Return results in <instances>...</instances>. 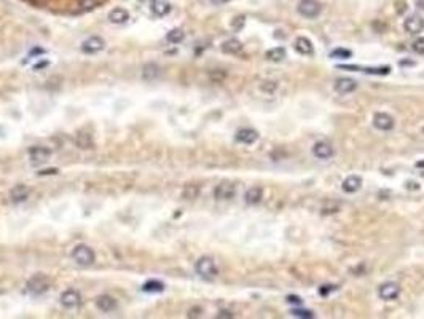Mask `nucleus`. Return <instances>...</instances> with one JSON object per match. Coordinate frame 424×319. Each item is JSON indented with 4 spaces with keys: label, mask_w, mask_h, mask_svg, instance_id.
Returning a JSON list of instances; mask_svg holds the SVG:
<instances>
[{
    "label": "nucleus",
    "mask_w": 424,
    "mask_h": 319,
    "mask_svg": "<svg viewBox=\"0 0 424 319\" xmlns=\"http://www.w3.org/2000/svg\"><path fill=\"white\" fill-rule=\"evenodd\" d=\"M356 70H362L365 74H373V75H388L391 72V67L389 66L386 67H357L356 66Z\"/></svg>",
    "instance_id": "30"
},
{
    "label": "nucleus",
    "mask_w": 424,
    "mask_h": 319,
    "mask_svg": "<svg viewBox=\"0 0 424 319\" xmlns=\"http://www.w3.org/2000/svg\"><path fill=\"white\" fill-rule=\"evenodd\" d=\"M403 29H405V32H408V34L412 35H416L420 34V32L424 29V19L423 16L420 15H410L405 21H403Z\"/></svg>",
    "instance_id": "7"
},
{
    "label": "nucleus",
    "mask_w": 424,
    "mask_h": 319,
    "mask_svg": "<svg viewBox=\"0 0 424 319\" xmlns=\"http://www.w3.org/2000/svg\"><path fill=\"white\" fill-rule=\"evenodd\" d=\"M72 259H74L79 265L88 266V265H93V264H94L96 254H94V251H93V249L89 247V246H86V244H79V246L74 247Z\"/></svg>",
    "instance_id": "3"
},
{
    "label": "nucleus",
    "mask_w": 424,
    "mask_h": 319,
    "mask_svg": "<svg viewBox=\"0 0 424 319\" xmlns=\"http://www.w3.org/2000/svg\"><path fill=\"white\" fill-rule=\"evenodd\" d=\"M57 169H47V171H42L40 174H56Z\"/></svg>",
    "instance_id": "42"
},
{
    "label": "nucleus",
    "mask_w": 424,
    "mask_h": 319,
    "mask_svg": "<svg viewBox=\"0 0 424 319\" xmlns=\"http://www.w3.org/2000/svg\"><path fill=\"white\" fill-rule=\"evenodd\" d=\"M423 134H424V128H423Z\"/></svg>",
    "instance_id": "44"
},
{
    "label": "nucleus",
    "mask_w": 424,
    "mask_h": 319,
    "mask_svg": "<svg viewBox=\"0 0 424 319\" xmlns=\"http://www.w3.org/2000/svg\"><path fill=\"white\" fill-rule=\"evenodd\" d=\"M416 168H424V161H423V160H421V161L416 163Z\"/></svg>",
    "instance_id": "43"
},
{
    "label": "nucleus",
    "mask_w": 424,
    "mask_h": 319,
    "mask_svg": "<svg viewBox=\"0 0 424 319\" xmlns=\"http://www.w3.org/2000/svg\"><path fill=\"white\" fill-rule=\"evenodd\" d=\"M203 315V308H200V306H195V308H191L188 311V318H200Z\"/></svg>",
    "instance_id": "40"
},
{
    "label": "nucleus",
    "mask_w": 424,
    "mask_h": 319,
    "mask_svg": "<svg viewBox=\"0 0 424 319\" xmlns=\"http://www.w3.org/2000/svg\"><path fill=\"white\" fill-rule=\"evenodd\" d=\"M211 2L214 5H223V3H227L228 0H211Z\"/></svg>",
    "instance_id": "41"
},
{
    "label": "nucleus",
    "mask_w": 424,
    "mask_h": 319,
    "mask_svg": "<svg viewBox=\"0 0 424 319\" xmlns=\"http://www.w3.org/2000/svg\"><path fill=\"white\" fill-rule=\"evenodd\" d=\"M236 190H235V185L230 184V182H222L218 184L215 190H214V196L215 200H222V201H227V200H231V198L235 196Z\"/></svg>",
    "instance_id": "10"
},
{
    "label": "nucleus",
    "mask_w": 424,
    "mask_h": 319,
    "mask_svg": "<svg viewBox=\"0 0 424 319\" xmlns=\"http://www.w3.org/2000/svg\"><path fill=\"white\" fill-rule=\"evenodd\" d=\"M399 293H400V287L397 283H393V281L384 283L378 287V297L381 300H394L399 297Z\"/></svg>",
    "instance_id": "5"
},
{
    "label": "nucleus",
    "mask_w": 424,
    "mask_h": 319,
    "mask_svg": "<svg viewBox=\"0 0 424 319\" xmlns=\"http://www.w3.org/2000/svg\"><path fill=\"white\" fill-rule=\"evenodd\" d=\"M412 48H413V51H415V53H418V54H424V37L416 38V40L412 43Z\"/></svg>",
    "instance_id": "34"
},
{
    "label": "nucleus",
    "mask_w": 424,
    "mask_h": 319,
    "mask_svg": "<svg viewBox=\"0 0 424 319\" xmlns=\"http://www.w3.org/2000/svg\"><path fill=\"white\" fill-rule=\"evenodd\" d=\"M265 56H266V59L271 62H281V61H284V57H286V48H282V47L271 48L266 51Z\"/></svg>",
    "instance_id": "25"
},
{
    "label": "nucleus",
    "mask_w": 424,
    "mask_h": 319,
    "mask_svg": "<svg viewBox=\"0 0 424 319\" xmlns=\"http://www.w3.org/2000/svg\"><path fill=\"white\" fill-rule=\"evenodd\" d=\"M351 56H352V51L346 50V48H337V50L330 51L332 59H349Z\"/></svg>",
    "instance_id": "31"
},
{
    "label": "nucleus",
    "mask_w": 424,
    "mask_h": 319,
    "mask_svg": "<svg viewBox=\"0 0 424 319\" xmlns=\"http://www.w3.org/2000/svg\"><path fill=\"white\" fill-rule=\"evenodd\" d=\"M333 88H335V91L340 94H349L357 89V81L352 79H338L335 81V85H333Z\"/></svg>",
    "instance_id": "16"
},
{
    "label": "nucleus",
    "mask_w": 424,
    "mask_h": 319,
    "mask_svg": "<svg viewBox=\"0 0 424 319\" xmlns=\"http://www.w3.org/2000/svg\"><path fill=\"white\" fill-rule=\"evenodd\" d=\"M185 38V32L182 29H172L168 32V35H166V40H168L169 43L172 45H179L182 43Z\"/></svg>",
    "instance_id": "26"
},
{
    "label": "nucleus",
    "mask_w": 424,
    "mask_h": 319,
    "mask_svg": "<svg viewBox=\"0 0 424 319\" xmlns=\"http://www.w3.org/2000/svg\"><path fill=\"white\" fill-rule=\"evenodd\" d=\"M337 291V286H320L319 287V293L320 295H329L330 292Z\"/></svg>",
    "instance_id": "37"
},
{
    "label": "nucleus",
    "mask_w": 424,
    "mask_h": 319,
    "mask_svg": "<svg viewBox=\"0 0 424 319\" xmlns=\"http://www.w3.org/2000/svg\"><path fill=\"white\" fill-rule=\"evenodd\" d=\"M98 3H99V0H81L80 6H81V10H91Z\"/></svg>",
    "instance_id": "36"
},
{
    "label": "nucleus",
    "mask_w": 424,
    "mask_h": 319,
    "mask_svg": "<svg viewBox=\"0 0 424 319\" xmlns=\"http://www.w3.org/2000/svg\"><path fill=\"white\" fill-rule=\"evenodd\" d=\"M217 318L218 319H231V318H235V315H233V311H230V310H220L217 313Z\"/></svg>",
    "instance_id": "38"
},
{
    "label": "nucleus",
    "mask_w": 424,
    "mask_h": 319,
    "mask_svg": "<svg viewBox=\"0 0 424 319\" xmlns=\"http://www.w3.org/2000/svg\"><path fill=\"white\" fill-rule=\"evenodd\" d=\"M75 144H77V147H79V149H81V150L93 149V147H94L93 134H91V133H86V131H80V133L75 136Z\"/></svg>",
    "instance_id": "18"
},
{
    "label": "nucleus",
    "mask_w": 424,
    "mask_h": 319,
    "mask_svg": "<svg viewBox=\"0 0 424 319\" xmlns=\"http://www.w3.org/2000/svg\"><path fill=\"white\" fill-rule=\"evenodd\" d=\"M338 211H340V203H337V201H325L322 206H320V214L322 215L337 214Z\"/></svg>",
    "instance_id": "28"
},
{
    "label": "nucleus",
    "mask_w": 424,
    "mask_h": 319,
    "mask_svg": "<svg viewBox=\"0 0 424 319\" xmlns=\"http://www.w3.org/2000/svg\"><path fill=\"white\" fill-rule=\"evenodd\" d=\"M293 48L297 53H300L301 56H311L314 54V45L310 38L306 37H297L293 42Z\"/></svg>",
    "instance_id": "12"
},
{
    "label": "nucleus",
    "mask_w": 424,
    "mask_h": 319,
    "mask_svg": "<svg viewBox=\"0 0 424 319\" xmlns=\"http://www.w3.org/2000/svg\"><path fill=\"white\" fill-rule=\"evenodd\" d=\"M209 79H211L212 81H215V83H220V81H223L225 79H227V72H225V70H222V69L211 70V72H209Z\"/></svg>",
    "instance_id": "33"
},
{
    "label": "nucleus",
    "mask_w": 424,
    "mask_h": 319,
    "mask_svg": "<svg viewBox=\"0 0 424 319\" xmlns=\"http://www.w3.org/2000/svg\"><path fill=\"white\" fill-rule=\"evenodd\" d=\"M263 198V188L262 187H250L246 195H244V200H246L247 204H250V206H255V204H259L262 201Z\"/></svg>",
    "instance_id": "22"
},
{
    "label": "nucleus",
    "mask_w": 424,
    "mask_h": 319,
    "mask_svg": "<svg viewBox=\"0 0 424 319\" xmlns=\"http://www.w3.org/2000/svg\"><path fill=\"white\" fill-rule=\"evenodd\" d=\"M108 19L113 23V24H123L126 23L128 19H130V13H128L125 8H120V6H117V8H113L108 11Z\"/></svg>",
    "instance_id": "23"
},
{
    "label": "nucleus",
    "mask_w": 424,
    "mask_h": 319,
    "mask_svg": "<svg viewBox=\"0 0 424 319\" xmlns=\"http://www.w3.org/2000/svg\"><path fill=\"white\" fill-rule=\"evenodd\" d=\"M333 153H335V150H333L332 144L325 142V140H319V142L313 145V155L318 160H330Z\"/></svg>",
    "instance_id": "8"
},
{
    "label": "nucleus",
    "mask_w": 424,
    "mask_h": 319,
    "mask_svg": "<svg viewBox=\"0 0 424 319\" xmlns=\"http://www.w3.org/2000/svg\"><path fill=\"white\" fill-rule=\"evenodd\" d=\"M396 121L386 112H378L373 115V126L380 131H391L394 128Z\"/></svg>",
    "instance_id": "6"
},
{
    "label": "nucleus",
    "mask_w": 424,
    "mask_h": 319,
    "mask_svg": "<svg viewBox=\"0 0 424 319\" xmlns=\"http://www.w3.org/2000/svg\"><path fill=\"white\" fill-rule=\"evenodd\" d=\"M106 47V42H104V38H101V37H89V38H86L85 42L81 43V50L85 51V53H89V54H93V53H98V51H101L102 48Z\"/></svg>",
    "instance_id": "15"
},
{
    "label": "nucleus",
    "mask_w": 424,
    "mask_h": 319,
    "mask_svg": "<svg viewBox=\"0 0 424 319\" xmlns=\"http://www.w3.org/2000/svg\"><path fill=\"white\" fill-rule=\"evenodd\" d=\"M244 24H246V16H236L233 21H231V27L235 30H241Z\"/></svg>",
    "instance_id": "35"
},
{
    "label": "nucleus",
    "mask_w": 424,
    "mask_h": 319,
    "mask_svg": "<svg viewBox=\"0 0 424 319\" xmlns=\"http://www.w3.org/2000/svg\"><path fill=\"white\" fill-rule=\"evenodd\" d=\"M96 305H98V308L101 311L110 313L117 308V300L110 295H101V297H98V300H96Z\"/></svg>",
    "instance_id": "20"
},
{
    "label": "nucleus",
    "mask_w": 424,
    "mask_h": 319,
    "mask_svg": "<svg viewBox=\"0 0 424 319\" xmlns=\"http://www.w3.org/2000/svg\"><path fill=\"white\" fill-rule=\"evenodd\" d=\"M236 140L239 144H244V145H252L254 142H257L259 140V133H257L255 130H252V128H242V130H239L236 133Z\"/></svg>",
    "instance_id": "11"
},
{
    "label": "nucleus",
    "mask_w": 424,
    "mask_h": 319,
    "mask_svg": "<svg viewBox=\"0 0 424 319\" xmlns=\"http://www.w3.org/2000/svg\"><path fill=\"white\" fill-rule=\"evenodd\" d=\"M297 11L306 19H314L320 15L322 11V5L318 0H300L297 5Z\"/></svg>",
    "instance_id": "4"
},
{
    "label": "nucleus",
    "mask_w": 424,
    "mask_h": 319,
    "mask_svg": "<svg viewBox=\"0 0 424 319\" xmlns=\"http://www.w3.org/2000/svg\"><path fill=\"white\" fill-rule=\"evenodd\" d=\"M222 51L225 54H238L242 51V43L238 38H228L222 43Z\"/></svg>",
    "instance_id": "21"
},
{
    "label": "nucleus",
    "mask_w": 424,
    "mask_h": 319,
    "mask_svg": "<svg viewBox=\"0 0 424 319\" xmlns=\"http://www.w3.org/2000/svg\"><path fill=\"white\" fill-rule=\"evenodd\" d=\"M51 286V281L50 278L47 276V274L43 273H37L34 274L32 278H29L27 284H26V287H27V291L30 293H34V295H40V293H45Z\"/></svg>",
    "instance_id": "1"
},
{
    "label": "nucleus",
    "mask_w": 424,
    "mask_h": 319,
    "mask_svg": "<svg viewBox=\"0 0 424 319\" xmlns=\"http://www.w3.org/2000/svg\"><path fill=\"white\" fill-rule=\"evenodd\" d=\"M140 75H142V80H145V81L157 80L158 75H159L158 64H155V62H147L145 66L142 67V72H140Z\"/></svg>",
    "instance_id": "19"
},
{
    "label": "nucleus",
    "mask_w": 424,
    "mask_h": 319,
    "mask_svg": "<svg viewBox=\"0 0 424 319\" xmlns=\"http://www.w3.org/2000/svg\"><path fill=\"white\" fill-rule=\"evenodd\" d=\"M195 270L196 273L200 274L201 278L204 279H212L217 276V266H215V262L212 257H208V255H204V257H200L198 259V262L195 264Z\"/></svg>",
    "instance_id": "2"
},
{
    "label": "nucleus",
    "mask_w": 424,
    "mask_h": 319,
    "mask_svg": "<svg viewBox=\"0 0 424 319\" xmlns=\"http://www.w3.org/2000/svg\"><path fill=\"white\" fill-rule=\"evenodd\" d=\"M198 195H200V187H198V185L188 184L184 187V191H182L184 200H195V198H198Z\"/></svg>",
    "instance_id": "27"
},
{
    "label": "nucleus",
    "mask_w": 424,
    "mask_h": 319,
    "mask_svg": "<svg viewBox=\"0 0 424 319\" xmlns=\"http://www.w3.org/2000/svg\"><path fill=\"white\" fill-rule=\"evenodd\" d=\"M361 187H362V179L354 174L348 176L342 184V188L344 193H356V191L361 190Z\"/></svg>",
    "instance_id": "17"
},
{
    "label": "nucleus",
    "mask_w": 424,
    "mask_h": 319,
    "mask_svg": "<svg viewBox=\"0 0 424 319\" xmlns=\"http://www.w3.org/2000/svg\"><path fill=\"white\" fill-rule=\"evenodd\" d=\"M171 8H172L171 3L166 2V0H155V2H153V5H152L153 15L158 16V18H163V16H166V15H169Z\"/></svg>",
    "instance_id": "24"
},
{
    "label": "nucleus",
    "mask_w": 424,
    "mask_h": 319,
    "mask_svg": "<svg viewBox=\"0 0 424 319\" xmlns=\"http://www.w3.org/2000/svg\"><path fill=\"white\" fill-rule=\"evenodd\" d=\"M29 193H30V190H29L27 185L18 184V185H15V187L10 190V200H11V203H15V204L24 203L29 198Z\"/></svg>",
    "instance_id": "14"
},
{
    "label": "nucleus",
    "mask_w": 424,
    "mask_h": 319,
    "mask_svg": "<svg viewBox=\"0 0 424 319\" xmlns=\"http://www.w3.org/2000/svg\"><path fill=\"white\" fill-rule=\"evenodd\" d=\"M291 315L293 318H300V319H311V318H314V313L311 310H305V308H293V310H291Z\"/></svg>",
    "instance_id": "32"
},
{
    "label": "nucleus",
    "mask_w": 424,
    "mask_h": 319,
    "mask_svg": "<svg viewBox=\"0 0 424 319\" xmlns=\"http://www.w3.org/2000/svg\"><path fill=\"white\" fill-rule=\"evenodd\" d=\"M286 302H287V303H291V305H297V306H300L301 303H303V300H301L298 295H287Z\"/></svg>",
    "instance_id": "39"
},
{
    "label": "nucleus",
    "mask_w": 424,
    "mask_h": 319,
    "mask_svg": "<svg viewBox=\"0 0 424 319\" xmlns=\"http://www.w3.org/2000/svg\"><path fill=\"white\" fill-rule=\"evenodd\" d=\"M50 157H51V150L43 145H35L29 149V158L34 163H45V161H48Z\"/></svg>",
    "instance_id": "13"
},
{
    "label": "nucleus",
    "mask_w": 424,
    "mask_h": 319,
    "mask_svg": "<svg viewBox=\"0 0 424 319\" xmlns=\"http://www.w3.org/2000/svg\"><path fill=\"white\" fill-rule=\"evenodd\" d=\"M142 291L144 292H163L164 291V284L159 283V281L153 279V281H147V283L142 286Z\"/></svg>",
    "instance_id": "29"
},
{
    "label": "nucleus",
    "mask_w": 424,
    "mask_h": 319,
    "mask_svg": "<svg viewBox=\"0 0 424 319\" xmlns=\"http://www.w3.org/2000/svg\"><path fill=\"white\" fill-rule=\"evenodd\" d=\"M61 303L62 306H66V308H75V306H79L81 303V295L79 291L75 289H67L66 292L61 293Z\"/></svg>",
    "instance_id": "9"
}]
</instances>
